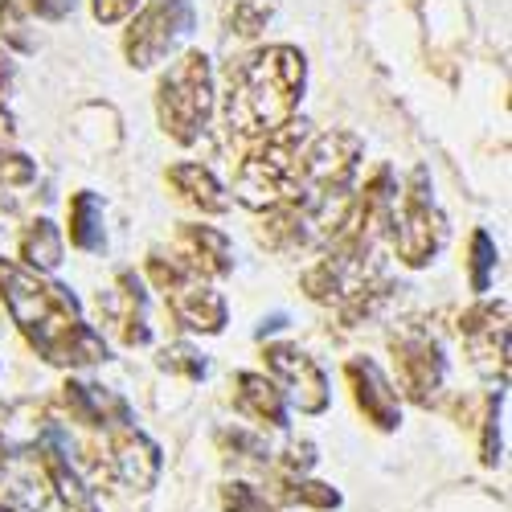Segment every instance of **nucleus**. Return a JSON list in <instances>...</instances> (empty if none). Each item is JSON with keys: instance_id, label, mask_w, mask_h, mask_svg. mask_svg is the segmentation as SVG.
Wrapping results in <instances>:
<instances>
[{"instance_id": "f257e3e1", "label": "nucleus", "mask_w": 512, "mask_h": 512, "mask_svg": "<svg viewBox=\"0 0 512 512\" xmlns=\"http://www.w3.org/2000/svg\"><path fill=\"white\" fill-rule=\"evenodd\" d=\"M0 300L29 345L50 365H99L107 361V340L82 324L78 295L46 275L0 259Z\"/></svg>"}, {"instance_id": "f03ea898", "label": "nucleus", "mask_w": 512, "mask_h": 512, "mask_svg": "<svg viewBox=\"0 0 512 512\" xmlns=\"http://www.w3.org/2000/svg\"><path fill=\"white\" fill-rule=\"evenodd\" d=\"M308 87V58L295 46H267L230 70L226 123L242 140L275 136L283 123L295 119V107Z\"/></svg>"}, {"instance_id": "7ed1b4c3", "label": "nucleus", "mask_w": 512, "mask_h": 512, "mask_svg": "<svg viewBox=\"0 0 512 512\" xmlns=\"http://www.w3.org/2000/svg\"><path fill=\"white\" fill-rule=\"evenodd\" d=\"M365 156V140L357 132H324L316 140H308L300 168H295V185H291V201L283 205H300L304 213H312V222L320 230L324 213L332 209V201H345L357 168Z\"/></svg>"}, {"instance_id": "20e7f679", "label": "nucleus", "mask_w": 512, "mask_h": 512, "mask_svg": "<svg viewBox=\"0 0 512 512\" xmlns=\"http://www.w3.org/2000/svg\"><path fill=\"white\" fill-rule=\"evenodd\" d=\"M312 140V123L308 119H291L283 123L275 136H267V144L259 152H250L238 168V201L250 209H275L283 201H291V185H295V168L300 156Z\"/></svg>"}, {"instance_id": "39448f33", "label": "nucleus", "mask_w": 512, "mask_h": 512, "mask_svg": "<svg viewBox=\"0 0 512 512\" xmlns=\"http://www.w3.org/2000/svg\"><path fill=\"white\" fill-rule=\"evenodd\" d=\"M156 115L173 140L193 144L213 115V66L201 50L181 54L156 87Z\"/></svg>"}, {"instance_id": "423d86ee", "label": "nucleus", "mask_w": 512, "mask_h": 512, "mask_svg": "<svg viewBox=\"0 0 512 512\" xmlns=\"http://www.w3.org/2000/svg\"><path fill=\"white\" fill-rule=\"evenodd\" d=\"M390 234H394V250L406 267H431L435 254L443 250L447 242V218L443 209L435 205V193H431V173L418 164L402 197H394L390 205Z\"/></svg>"}, {"instance_id": "0eeeda50", "label": "nucleus", "mask_w": 512, "mask_h": 512, "mask_svg": "<svg viewBox=\"0 0 512 512\" xmlns=\"http://www.w3.org/2000/svg\"><path fill=\"white\" fill-rule=\"evenodd\" d=\"M148 275L156 279V287L164 291V300H168V312H173L185 328L193 332H222L226 328V300L218 291H213L193 267H185L177 254H164V250H152L148 254Z\"/></svg>"}, {"instance_id": "6e6552de", "label": "nucleus", "mask_w": 512, "mask_h": 512, "mask_svg": "<svg viewBox=\"0 0 512 512\" xmlns=\"http://www.w3.org/2000/svg\"><path fill=\"white\" fill-rule=\"evenodd\" d=\"M193 25H197V9L189 5V0H152V5H144L136 13L132 29H127V37H123L127 62H132L136 70H148V66L164 62L193 33Z\"/></svg>"}, {"instance_id": "1a4fd4ad", "label": "nucleus", "mask_w": 512, "mask_h": 512, "mask_svg": "<svg viewBox=\"0 0 512 512\" xmlns=\"http://www.w3.org/2000/svg\"><path fill=\"white\" fill-rule=\"evenodd\" d=\"M390 349H394V361H398L402 390L418 406H431L443 390V381H447V357H443L439 336L422 320H402L390 336Z\"/></svg>"}, {"instance_id": "9d476101", "label": "nucleus", "mask_w": 512, "mask_h": 512, "mask_svg": "<svg viewBox=\"0 0 512 512\" xmlns=\"http://www.w3.org/2000/svg\"><path fill=\"white\" fill-rule=\"evenodd\" d=\"M267 369L275 373V381L287 390V398L300 406L304 414H324L332 402L328 377L324 369L295 345H267Z\"/></svg>"}, {"instance_id": "9b49d317", "label": "nucleus", "mask_w": 512, "mask_h": 512, "mask_svg": "<svg viewBox=\"0 0 512 512\" xmlns=\"http://www.w3.org/2000/svg\"><path fill=\"white\" fill-rule=\"evenodd\" d=\"M463 340H467V353H472V365L488 377L508 373V304H476L472 312H463L459 320Z\"/></svg>"}, {"instance_id": "f8f14e48", "label": "nucleus", "mask_w": 512, "mask_h": 512, "mask_svg": "<svg viewBox=\"0 0 512 512\" xmlns=\"http://www.w3.org/2000/svg\"><path fill=\"white\" fill-rule=\"evenodd\" d=\"M99 312L103 320L111 324V332L123 340L127 349L136 345H148V295H144V283L132 275V271H119L115 283L107 291H99Z\"/></svg>"}, {"instance_id": "ddd939ff", "label": "nucleus", "mask_w": 512, "mask_h": 512, "mask_svg": "<svg viewBox=\"0 0 512 512\" xmlns=\"http://www.w3.org/2000/svg\"><path fill=\"white\" fill-rule=\"evenodd\" d=\"M0 488H5V496L25 512L50 508L54 488H50V472H46V455H41V447L0 451Z\"/></svg>"}, {"instance_id": "4468645a", "label": "nucleus", "mask_w": 512, "mask_h": 512, "mask_svg": "<svg viewBox=\"0 0 512 512\" xmlns=\"http://www.w3.org/2000/svg\"><path fill=\"white\" fill-rule=\"evenodd\" d=\"M345 377H349V386H353L357 406L365 410V418L377 426V431H398L402 402H398V390L390 386V377L381 373V365L369 361V357H353L345 365Z\"/></svg>"}, {"instance_id": "2eb2a0df", "label": "nucleus", "mask_w": 512, "mask_h": 512, "mask_svg": "<svg viewBox=\"0 0 512 512\" xmlns=\"http://www.w3.org/2000/svg\"><path fill=\"white\" fill-rule=\"evenodd\" d=\"M111 467H115V480L123 488L152 492L160 480L164 455L148 435L136 431V426H123V431H115V439H111Z\"/></svg>"}, {"instance_id": "dca6fc26", "label": "nucleus", "mask_w": 512, "mask_h": 512, "mask_svg": "<svg viewBox=\"0 0 512 512\" xmlns=\"http://www.w3.org/2000/svg\"><path fill=\"white\" fill-rule=\"evenodd\" d=\"M177 242H181L177 259L185 267H193L197 275L222 279V275L234 271V242L222 230H213V226H181Z\"/></svg>"}, {"instance_id": "f3484780", "label": "nucleus", "mask_w": 512, "mask_h": 512, "mask_svg": "<svg viewBox=\"0 0 512 512\" xmlns=\"http://www.w3.org/2000/svg\"><path fill=\"white\" fill-rule=\"evenodd\" d=\"M62 402L66 410L87 422V426H111V431H123V426H132V410L127 402L103 386H87V381H66L62 386Z\"/></svg>"}, {"instance_id": "a211bd4d", "label": "nucleus", "mask_w": 512, "mask_h": 512, "mask_svg": "<svg viewBox=\"0 0 512 512\" xmlns=\"http://www.w3.org/2000/svg\"><path fill=\"white\" fill-rule=\"evenodd\" d=\"M259 238L275 254H295V250L312 246L320 238V230L312 222V213H304L300 205H275V209H267V218L259 226Z\"/></svg>"}, {"instance_id": "6ab92c4d", "label": "nucleus", "mask_w": 512, "mask_h": 512, "mask_svg": "<svg viewBox=\"0 0 512 512\" xmlns=\"http://www.w3.org/2000/svg\"><path fill=\"white\" fill-rule=\"evenodd\" d=\"M168 185H173V189H177L193 209H201V213H226V209H230L226 185L213 177L205 164H197V160H181V164L168 168Z\"/></svg>"}, {"instance_id": "aec40b11", "label": "nucleus", "mask_w": 512, "mask_h": 512, "mask_svg": "<svg viewBox=\"0 0 512 512\" xmlns=\"http://www.w3.org/2000/svg\"><path fill=\"white\" fill-rule=\"evenodd\" d=\"M234 398H238V410L259 418L267 426H287V398L283 390L275 386L271 377L263 373H238L234 377Z\"/></svg>"}, {"instance_id": "412c9836", "label": "nucleus", "mask_w": 512, "mask_h": 512, "mask_svg": "<svg viewBox=\"0 0 512 512\" xmlns=\"http://www.w3.org/2000/svg\"><path fill=\"white\" fill-rule=\"evenodd\" d=\"M70 242L78 250H87V254H99L107 246V234H103V201L91 189L74 193V201H70Z\"/></svg>"}, {"instance_id": "4be33fe9", "label": "nucleus", "mask_w": 512, "mask_h": 512, "mask_svg": "<svg viewBox=\"0 0 512 512\" xmlns=\"http://www.w3.org/2000/svg\"><path fill=\"white\" fill-rule=\"evenodd\" d=\"M21 267L25 271H37V275H50L58 263H62V234L50 218H37L29 222V230L21 234Z\"/></svg>"}, {"instance_id": "5701e85b", "label": "nucleus", "mask_w": 512, "mask_h": 512, "mask_svg": "<svg viewBox=\"0 0 512 512\" xmlns=\"http://www.w3.org/2000/svg\"><path fill=\"white\" fill-rule=\"evenodd\" d=\"M496 242L488 230H476L472 242H467V279H472V291H488L492 287V275H496Z\"/></svg>"}, {"instance_id": "b1692460", "label": "nucleus", "mask_w": 512, "mask_h": 512, "mask_svg": "<svg viewBox=\"0 0 512 512\" xmlns=\"http://www.w3.org/2000/svg\"><path fill=\"white\" fill-rule=\"evenodd\" d=\"M218 443H222L226 459H238V463H250V467H267L271 463V447L259 435L238 431V426H234V431H222Z\"/></svg>"}, {"instance_id": "393cba45", "label": "nucleus", "mask_w": 512, "mask_h": 512, "mask_svg": "<svg viewBox=\"0 0 512 512\" xmlns=\"http://www.w3.org/2000/svg\"><path fill=\"white\" fill-rule=\"evenodd\" d=\"M0 33H5V41H9V46H17L21 54L37 50V41H33V33L25 25V13H21L17 0H0Z\"/></svg>"}, {"instance_id": "a878e982", "label": "nucleus", "mask_w": 512, "mask_h": 512, "mask_svg": "<svg viewBox=\"0 0 512 512\" xmlns=\"http://www.w3.org/2000/svg\"><path fill=\"white\" fill-rule=\"evenodd\" d=\"M160 369L164 373H181L189 381H201L209 365L193 345H168V349H160Z\"/></svg>"}, {"instance_id": "bb28decb", "label": "nucleus", "mask_w": 512, "mask_h": 512, "mask_svg": "<svg viewBox=\"0 0 512 512\" xmlns=\"http://www.w3.org/2000/svg\"><path fill=\"white\" fill-rule=\"evenodd\" d=\"M271 0H238L234 13H230V25L238 37H254V33H263L267 21H271Z\"/></svg>"}, {"instance_id": "cd10ccee", "label": "nucleus", "mask_w": 512, "mask_h": 512, "mask_svg": "<svg viewBox=\"0 0 512 512\" xmlns=\"http://www.w3.org/2000/svg\"><path fill=\"white\" fill-rule=\"evenodd\" d=\"M287 500L308 504V508H324V512L340 508V492L332 484H320V480H291L287 484Z\"/></svg>"}, {"instance_id": "c85d7f7f", "label": "nucleus", "mask_w": 512, "mask_h": 512, "mask_svg": "<svg viewBox=\"0 0 512 512\" xmlns=\"http://www.w3.org/2000/svg\"><path fill=\"white\" fill-rule=\"evenodd\" d=\"M222 504H226L230 512H279L259 488H250V484H242V480H234V484L222 488Z\"/></svg>"}, {"instance_id": "c756f323", "label": "nucleus", "mask_w": 512, "mask_h": 512, "mask_svg": "<svg viewBox=\"0 0 512 512\" xmlns=\"http://www.w3.org/2000/svg\"><path fill=\"white\" fill-rule=\"evenodd\" d=\"M29 181H37V164H33L25 152L0 148V185L17 189V185H29Z\"/></svg>"}, {"instance_id": "7c9ffc66", "label": "nucleus", "mask_w": 512, "mask_h": 512, "mask_svg": "<svg viewBox=\"0 0 512 512\" xmlns=\"http://www.w3.org/2000/svg\"><path fill=\"white\" fill-rule=\"evenodd\" d=\"M312 463H316V447H312L308 439H304V443H287V451L279 455V467H283L291 480H295V476H304Z\"/></svg>"}, {"instance_id": "2f4dec72", "label": "nucleus", "mask_w": 512, "mask_h": 512, "mask_svg": "<svg viewBox=\"0 0 512 512\" xmlns=\"http://www.w3.org/2000/svg\"><path fill=\"white\" fill-rule=\"evenodd\" d=\"M500 402H504V394L492 398V410H488V418H484V422H488V426H484V463H488V467L500 463V426H496V422H500Z\"/></svg>"}, {"instance_id": "473e14b6", "label": "nucleus", "mask_w": 512, "mask_h": 512, "mask_svg": "<svg viewBox=\"0 0 512 512\" xmlns=\"http://www.w3.org/2000/svg\"><path fill=\"white\" fill-rule=\"evenodd\" d=\"M136 5H140V0H91L95 21H103V25H119V21H127V17L136 13Z\"/></svg>"}, {"instance_id": "72a5a7b5", "label": "nucleus", "mask_w": 512, "mask_h": 512, "mask_svg": "<svg viewBox=\"0 0 512 512\" xmlns=\"http://www.w3.org/2000/svg\"><path fill=\"white\" fill-rule=\"evenodd\" d=\"M25 5L37 13V17H46V21H62L74 13V0H25Z\"/></svg>"}, {"instance_id": "f704fd0d", "label": "nucleus", "mask_w": 512, "mask_h": 512, "mask_svg": "<svg viewBox=\"0 0 512 512\" xmlns=\"http://www.w3.org/2000/svg\"><path fill=\"white\" fill-rule=\"evenodd\" d=\"M13 132H17V127H13V111L5 107V99H0V148L13 140Z\"/></svg>"}, {"instance_id": "c9c22d12", "label": "nucleus", "mask_w": 512, "mask_h": 512, "mask_svg": "<svg viewBox=\"0 0 512 512\" xmlns=\"http://www.w3.org/2000/svg\"><path fill=\"white\" fill-rule=\"evenodd\" d=\"M13 82V62H9V54H0V91H5Z\"/></svg>"}, {"instance_id": "e433bc0d", "label": "nucleus", "mask_w": 512, "mask_h": 512, "mask_svg": "<svg viewBox=\"0 0 512 512\" xmlns=\"http://www.w3.org/2000/svg\"><path fill=\"white\" fill-rule=\"evenodd\" d=\"M0 512H17V508H9V504H0Z\"/></svg>"}, {"instance_id": "4c0bfd02", "label": "nucleus", "mask_w": 512, "mask_h": 512, "mask_svg": "<svg viewBox=\"0 0 512 512\" xmlns=\"http://www.w3.org/2000/svg\"><path fill=\"white\" fill-rule=\"evenodd\" d=\"M0 451H5V435H0Z\"/></svg>"}]
</instances>
